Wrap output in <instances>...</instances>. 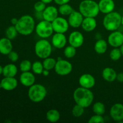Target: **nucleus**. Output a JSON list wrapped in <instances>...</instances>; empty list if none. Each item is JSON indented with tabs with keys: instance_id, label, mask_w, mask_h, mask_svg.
<instances>
[{
	"instance_id": "b1692460",
	"label": "nucleus",
	"mask_w": 123,
	"mask_h": 123,
	"mask_svg": "<svg viewBox=\"0 0 123 123\" xmlns=\"http://www.w3.org/2000/svg\"><path fill=\"white\" fill-rule=\"evenodd\" d=\"M108 49V42L104 39H99L94 44V50L98 54H103Z\"/></svg>"
},
{
	"instance_id": "49530a36",
	"label": "nucleus",
	"mask_w": 123,
	"mask_h": 123,
	"mask_svg": "<svg viewBox=\"0 0 123 123\" xmlns=\"http://www.w3.org/2000/svg\"></svg>"
},
{
	"instance_id": "4468645a",
	"label": "nucleus",
	"mask_w": 123,
	"mask_h": 123,
	"mask_svg": "<svg viewBox=\"0 0 123 123\" xmlns=\"http://www.w3.org/2000/svg\"><path fill=\"white\" fill-rule=\"evenodd\" d=\"M58 9L53 6H49L46 7L42 12V18L43 20L52 22L56 18L58 17Z\"/></svg>"
},
{
	"instance_id": "473e14b6",
	"label": "nucleus",
	"mask_w": 123,
	"mask_h": 123,
	"mask_svg": "<svg viewBox=\"0 0 123 123\" xmlns=\"http://www.w3.org/2000/svg\"><path fill=\"white\" fill-rule=\"evenodd\" d=\"M19 68L22 72H29L32 68V63L28 60H23L20 63Z\"/></svg>"
},
{
	"instance_id": "37998d69",
	"label": "nucleus",
	"mask_w": 123,
	"mask_h": 123,
	"mask_svg": "<svg viewBox=\"0 0 123 123\" xmlns=\"http://www.w3.org/2000/svg\"><path fill=\"white\" fill-rule=\"evenodd\" d=\"M2 72H3V67L0 65V74H2Z\"/></svg>"
},
{
	"instance_id": "a878e982",
	"label": "nucleus",
	"mask_w": 123,
	"mask_h": 123,
	"mask_svg": "<svg viewBox=\"0 0 123 123\" xmlns=\"http://www.w3.org/2000/svg\"><path fill=\"white\" fill-rule=\"evenodd\" d=\"M92 111L95 114L101 115H104L106 111L105 106L100 102H96L92 106Z\"/></svg>"
},
{
	"instance_id": "ddd939ff",
	"label": "nucleus",
	"mask_w": 123,
	"mask_h": 123,
	"mask_svg": "<svg viewBox=\"0 0 123 123\" xmlns=\"http://www.w3.org/2000/svg\"><path fill=\"white\" fill-rule=\"evenodd\" d=\"M84 42V37L82 34L78 31H74L70 34L68 37V43L70 45L77 49L82 46Z\"/></svg>"
},
{
	"instance_id": "e433bc0d",
	"label": "nucleus",
	"mask_w": 123,
	"mask_h": 123,
	"mask_svg": "<svg viewBox=\"0 0 123 123\" xmlns=\"http://www.w3.org/2000/svg\"><path fill=\"white\" fill-rule=\"evenodd\" d=\"M8 58L12 62H15L19 60V55L17 52L14 51H11L9 54H8Z\"/></svg>"
},
{
	"instance_id": "72a5a7b5",
	"label": "nucleus",
	"mask_w": 123,
	"mask_h": 123,
	"mask_svg": "<svg viewBox=\"0 0 123 123\" xmlns=\"http://www.w3.org/2000/svg\"><path fill=\"white\" fill-rule=\"evenodd\" d=\"M84 111H85V108L79 105L76 104V105H74L72 109V112L73 116L75 117H80L84 114Z\"/></svg>"
},
{
	"instance_id": "c756f323",
	"label": "nucleus",
	"mask_w": 123,
	"mask_h": 123,
	"mask_svg": "<svg viewBox=\"0 0 123 123\" xmlns=\"http://www.w3.org/2000/svg\"><path fill=\"white\" fill-rule=\"evenodd\" d=\"M44 69V67H43V63L41 62L40 61H36L32 64V68H31V70H32L34 74H42Z\"/></svg>"
},
{
	"instance_id": "4be33fe9",
	"label": "nucleus",
	"mask_w": 123,
	"mask_h": 123,
	"mask_svg": "<svg viewBox=\"0 0 123 123\" xmlns=\"http://www.w3.org/2000/svg\"><path fill=\"white\" fill-rule=\"evenodd\" d=\"M117 73L114 68L106 67L102 71V77L103 79L108 82H112L117 80Z\"/></svg>"
},
{
	"instance_id": "bb28decb",
	"label": "nucleus",
	"mask_w": 123,
	"mask_h": 123,
	"mask_svg": "<svg viewBox=\"0 0 123 123\" xmlns=\"http://www.w3.org/2000/svg\"><path fill=\"white\" fill-rule=\"evenodd\" d=\"M74 10L73 7L68 3L61 5L58 8L59 13L62 16H69Z\"/></svg>"
},
{
	"instance_id": "a211bd4d",
	"label": "nucleus",
	"mask_w": 123,
	"mask_h": 123,
	"mask_svg": "<svg viewBox=\"0 0 123 123\" xmlns=\"http://www.w3.org/2000/svg\"><path fill=\"white\" fill-rule=\"evenodd\" d=\"M19 80H20V84L24 86L30 87L35 84L36 77L34 74L30 71L22 72L20 76Z\"/></svg>"
},
{
	"instance_id": "6e6552de",
	"label": "nucleus",
	"mask_w": 123,
	"mask_h": 123,
	"mask_svg": "<svg viewBox=\"0 0 123 123\" xmlns=\"http://www.w3.org/2000/svg\"><path fill=\"white\" fill-rule=\"evenodd\" d=\"M55 72L60 76H67L72 72L73 66L72 63L66 60H58L54 68Z\"/></svg>"
},
{
	"instance_id": "f03ea898",
	"label": "nucleus",
	"mask_w": 123,
	"mask_h": 123,
	"mask_svg": "<svg viewBox=\"0 0 123 123\" xmlns=\"http://www.w3.org/2000/svg\"><path fill=\"white\" fill-rule=\"evenodd\" d=\"M15 26L18 33L22 36H29L35 30V20L31 16L24 15L18 19Z\"/></svg>"
},
{
	"instance_id": "412c9836",
	"label": "nucleus",
	"mask_w": 123,
	"mask_h": 123,
	"mask_svg": "<svg viewBox=\"0 0 123 123\" xmlns=\"http://www.w3.org/2000/svg\"><path fill=\"white\" fill-rule=\"evenodd\" d=\"M81 26L86 32H91L97 27V20L95 18H84Z\"/></svg>"
},
{
	"instance_id": "6ab92c4d",
	"label": "nucleus",
	"mask_w": 123,
	"mask_h": 123,
	"mask_svg": "<svg viewBox=\"0 0 123 123\" xmlns=\"http://www.w3.org/2000/svg\"><path fill=\"white\" fill-rule=\"evenodd\" d=\"M98 4L100 12L103 14H108L115 9V4L114 0H100Z\"/></svg>"
},
{
	"instance_id": "f704fd0d",
	"label": "nucleus",
	"mask_w": 123,
	"mask_h": 123,
	"mask_svg": "<svg viewBox=\"0 0 123 123\" xmlns=\"http://www.w3.org/2000/svg\"><path fill=\"white\" fill-rule=\"evenodd\" d=\"M105 122V119L103 115L95 114L91 117L88 120L89 123H103Z\"/></svg>"
},
{
	"instance_id": "f3484780",
	"label": "nucleus",
	"mask_w": 123,
	"mask_h": 123,
	"mask_svg": "<svg viewBox=\"0 0 123 123\" xmlns=\"http://www.w3.org/2000/svg\"><path fill=\"white\" fill-rule=\"evenodd\" d=\"M18 84V80L14 77H4L0 82V88L6 91H12L17 87Z\"/></svg>"
},
{
	"instance_id": "c9c22d12",
	"label": "nucleus",
	"mask_w": 123,
	"mask_h": 123,
	"mask_svg": "<svg viewBox=\"0 0 123 123\" xmlns=\"http://www.w3.org/2000/svg\"><path fill=\"white\" fill-rule=\"evenodd\" d=\"M34 7L37 13H42L46 7V4L40 0L35 3Z\"/></svg>"
},
{
	"instance_id": "20e7f679",
	"label": "nucleus",
	"mask_w": 123,
	"mask_h": 123,
	"mask_svg": "<svg viewBox=\"0 0 123 123\" xmlns=\"http://www.w3.org/2000/svg\"><path fill=\"white\" fill-rule=\"evenodd\" d=\"M121 17L120 13L114 11L108 13L103 18V26L107 31H117L121 25Z\"/></svg>"
},
{
	"instance_id": "58836bf2",
	"label": "nucleus",
	"mask_w": 123,
	"mask_h": 123,
	"mask_svg": "<svg viewBox=\"0 0 123 123\" xmlns=\"http://www.w3.org/2000/svg\"><path fill=\"white\" fill-rule=\"evenodd\" d=\"M117 80L120 82H123V72H121L117 74Z\"/></svg>"
},
{
	"instance_id": "2eb2a0df",
	"label": "nucleus",
	"mask_w": 123,
	"mask_h": 123,
	"mask_svg": "<svg viewBox=\"0 0 123 123\" xmlns=\"http://www.w3.org/2000/svg\"><path fill=\"white\" fill-rule=\"evenodd\" d=\"M79 84L80 86L85 88L91 89L96 84V79L92 74L85 73L80 76L79 78Z\"/></svg>"
},
{
	"instance_id": "5701e85b",
	"label": "nucleus",
	"mask_w": 123,
	"mask_h": 123,
	"mask_svg": "<svg viewBox=\"0 0 123 123\" xmlns=\"http://www.w3.org/2000/svg\"><path fill=\"white\" fill-rule=\"evenodd\" d=\"M18 73V67L14 64H8L3 67L2 74L4 77H15Z\"/></svg>"
},
{
	"instance_id": "f8f14e48",
	"label": "nucleus",
	"mask_w": 123,
	"mask_h": 123,
	"mask_svg": "<svg viewBox=\"0 0 123 123\" xmlns=\"http://www.w3.org/2000/svg\"><path fill=\"white\" fill-rule=\"evenodd\" d=\"M84 17L80 12L74 10L69 16L68 18V22L69 25L74 28L81 26Z\"/></svg>"
},
{
	"instance_id": "9d476101",
	"label": "nucleus",
	"mask_w": 123,
	"mask_h": 123,
	"mask_svg": "<svg viewBox=\"0 0 123 123\" xmlns=\"http://www.w3.org/2000/svg\"><path fill=\"white\" fill-rule=\"evenodd\" d=\"M108 43L113 48H120L123 44V34L118 31H112L108 37Z\"/></svg>"
},
{
	"instance_id": "2f4dec72",
	"label": "nucleus",
	"mask_w": 123,
	"mask_h": 123,
	"mask_svg": "<svg viewBox=\"0 0 123 123\" xmlns=\"http://www.w3.org/2000/svg\"><path fill=\"white\" fill-rule=\"evenodd\" d=\"M64 54L67 58H72L76 54V48L71 45L68 46L65 48Z\"/></svg>"
},
{
	"instance_id": "393cba45",
	"label": "nucleus",
	"mask_w": 123,
	"mask_h": 123,
	"mask_svg": "<svg viewBox=\"0 0 123 123\" xmlns=\"http://www.w3.org/2000/svg\"><path fill=\"white\" fill-rule=\"evenodd\" d=\"M46 117L49 122L56 123L60 120V114L56 109H50L47 112Z\"/></svg>"
},
{
	"instance_id": "7c9ffc66",
	"label": "nucleus",
	"mask_w": 123,
	"mask_h": 123,
	"mask_svg": "<svg viewBox=\"0 0 123 123\" xmlns=\"http://www.w3.org/2000/svg\"><path fill=\"white\" fill-rule=\"evenodd\" d=\"M122 56L123 55L120 48H114V49L111 50L110 54H109L110 58L114 61L119 60Z\"/></svg>"
},
{
	"instance_id": "423d86ee",
	"label": "nucleus",
	"mask_w": 123,
	"mask_h": 123,
	"mask_svg": "<svg viewBox=\"0 0 123 123\" xmlns=\"http://www.w3.org/2000/svg\"><path fill=\"white\" fill-rule=\"evenodd\" d=\"M52 44L45 38L37 41L35 44L34 50L36 55L41 59L49 57L52 51Z\"/></svg>"
},
{
	"instance_id": "aec40b11",
	"label": "nucleus",
	"mask_w": 123,
	"mask_h": 123,
	"mask_svg": "<svg viewBox=\"0 0 123 123\" xmlns=\"http://www.w3.org/2000/svg\"><path fill=\"white\" fill-rule=\"evenodd\" d=\"M13 49L11 40L7 37L2 38L0 39V53L2 55H7Z\"/></svg>"
},
{
	"instance_id": "9b49d317",
	"label": "nucleus",
	"mask_w": 123,
	"mask_h": 123,
	"mask_svg": "<svg viewBox=\"0 0 123 123\" xmlns=\"http://www.w3.org/2000/svg\"><path fill=\"white\" fill-rule=\"evenodd\" d=\"M110 116L114 121L121 123L123 121V105L117 103L112 105L110 109Z\"/></svg>"
},
{
	"instance_id": "79ce46f5",
	"label": "nucleus",
	"mask_w": 123,
	"mask_h": 123,
	"mask_svg": "<svg viewBox=\"0 0 123 123\" xmlns=\"http://www.w3.org/2000/svg\"><path fill=\"white\" fill-rule=\"evenodd\" d=\"M41 1L44 2V3H45L46 4H49L51 3L54 0H41Z\"/></svg>"
},
{
	"instance_id": "0eeeda50",
	"label": "nucleus",
	"mask_w": 123,
	"mask_h": 123,
	"mask_svg": "<svg viewBox=\"0 0 123 123\" xmlns=\"http://www.w3.org/2000/svg\"><path fill=\"white\" fill-rule=\"evenodd\" d=\"M35 30L38 37L45 39L52 36L54 32L52 22L45 20L38 22L36 26Z\"/></svg>"
},
{
	"instance_id": "1a4fd4ad",
	"label": "nucleus",
	"mask_w": 123,
	"mask_h": 123,
	"mask_svg": "<svg viewBox=\"0 0 123 123\" xmlns=\"http://www.w3.org/2000/svg\"><path fill=\"white\" fill-rule=\"evenodd\" d=\"M53 29L55 32L65 34L69 28L68 20L62 17H58L52 22Z\"/></svg>"
},
{
	"instance_id": "a19ab883",
	"label": "nucleus",
	"mask_w": 123,
	"mask_h": 123,
	"mask_svg": "<svg viewBox=\"0 0 123 123\" xmlns=\"http://www.w3.org/2000/svg\"><path fill=\"white\" fill-rule=\"evenodd\" d=\"M42 74H43V75L44 76H48L49 74V70H48L44 69V70H43V73H42Z\"/></svg>"
},
{
	"instance_id": "f257e3e1",
	"label": "nucleus",
	"mask_w": 123,
	"mask_h": 123,
	"mask_svg": "<svg viewBox=\"0 0 123 123\" xmlns=\"http://www.w3.org/2000/svg\"><path fill=\"white\" fill-rule=\"evenodd\" d=\"M73 99L76 104L85 108H88L93 102V92L90 89L80 86L74 90L73 92Z\"/></svg>"
},
{
	"instance_id": "39448f33",
	"label": "nucleus",
	"mask_w": 123,
	"mask_h": 123,
	"mask_svg": "<svg viewBox=\"0 0 123 123\" xmlns=\"http://www.w3.org/2000/svg\"><path fill=\"white\" fill-rule=\"evenodd\" d=\"M48 91L44 86L40 84H34L29 87L28 96L30 100L34 103L42 102L46 97Z\"/></svg>"
},
{
	"instance_id": "a18cd8bd",
	"label": "nucleus",
	"mask_w": 123,
	"mask_h": 123,
	"mask_svg": "<svg viewBox=\"0 0 123 123\" xmlns=\"http://www.w3.org/2000/svg\"><path fill=\"white\" fill-rule=\"evenodd\" d=\"M121 25L123 26V15L122 16V17H121Z\"/></svg>"
},
{
	"instance_id": "dca6fc26",
	"label": "nucleus",
	"mask_w": 123,
	"mask_h": 123,
	"mask_svg": "<svg viewBox=\"0 0 123 123\" xmlns=\"http://www.w3.org/2000/svg\"><path fill=\"white\" fill-rule=\"evenodd\" d=\"M67 44V38L64 34L55 32L52 38V44L57 49H62Z\"/></svg>"
},
{
	"instance_id": "7ed1b4c3",
	"label": "nucleus",
	"mask_w": 123,
	"mask_h": 123,
	"mask_svg": "<svg viewBox=\"0 0 123 123\" xmlns=\"http://www.w3.org/2000/svg\"><path fill=\"white\" fill-rule=\"evenodd\" d=\"M79 10L84 18H96L100 13L98 3L94 0H83L79 4Z\"/></svg>"
},
{
	"instance_id": "4c0bfd02",
	"label": "nucleus",
	"mask_w": 123,
	"mask_h": 123,
	"mask_svg": "<svg viewBox=\"0 0 123 123\" xmlns=\"http://www.w3.org/2000/svg\"><path fill=\"white\" fill-rule=\"evenodd\" d=\"M71 0H54V2L57 5H59V6L68 3Z\"/></svg>"
},
{
	"instance_id": "ea45409f",
	"label": "nucleus",
	"mask_w": 123,
	"mask_h": 123,
	"mask_svg": "<svg viewBox=\"0 0 123 123\" xmlns=\"http://www.w3.org/2000/svg\"><path fill=\"white\" fill-rule=\"evenodd\" d=\"M18 19H17V18H12V19H11V23H12V25L15 26V25L17 24V23H18Z\"/></svg>"
},
{
	"instance_id": "c85d7f7f",
	"label": "nucleus",
	"mask_w": 123,
	"mask_h": 123,
	"mask_svg": "<svg viewBox=\"0 0 123 123\" xmlns=\"http://www.w3.org/2000/svg\"><path fill=\"white\" fill-rule=\"evenodd\" d=\"M18 32L14 25H12L7 28L6 31V36L10 40H13L16 37Z\"/></svg>"
},
{
	"instance_id": "cd10ccee",
	"label": "nucleus",
	"mask_w": 123,
	"mask_h": 123,
	"mask_svg": "<svg viewBox=\"0 0 123 123\" xmlns=\"http://www.w3.org/2000/svg\"><path fill=\"white\" fill-rule=\"evenodd\" d=\"M56 61H57L55 59L50 57V56L44 59V61L43 62L44 68L49 71L54 69L55 67V65H56Z\"/></svg>"
},
{
	"instance_id": "c03bdc74",
	"label": "nucleus",
	"mask_w": 123,
	"mask_h": 123,
	"mask_svg": "<svg viewBox=\"0 0 123 123\" xmlns=\"http://www.w3.org/2000/svg\"><path fill=\"white\" fill-rule=\"evenodd\" d=\"M120 50H121V54H122V55L123 56V44L122 46H121V47H120Z\"/></svg>"
}]
</instances>
